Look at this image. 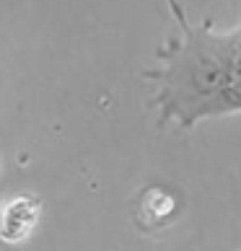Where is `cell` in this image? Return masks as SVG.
<instances>
[{"label": "cell", "mask_w": 241, "mask_h": 251, "mask_svg": "<svg viewBox=\"0 0 241 251\" xmlns=\"http://www.w3.org/2000/svg\"><path fill=\"white\" fill-rule=\"evenodd\" d=\"M177 31L166 36L156 50L159 68L143 73L153 83L148 106L159 114V127H194L208 119L215 96L241 78V50L234 34L218 31L213 21L194 24L187 18L179 0H166Z\"/></svg>", "instance_id": "1"}, {"label": "cell", "mask_w": 241, "mask_h": 251, "mask_svg": "<svg viewBox=\"0 0 241 251\" xmlns=\"http://www.w3.org/2000/svg\"><path fill=\"white\" fill-rule=\"evenodd\" d=\"M184 202L177 189L163 187V184H153L145 187L135 200L133 207V223L140 233H163L169 230L177 218L182 215Z\"/></svg>", "instance_id": "2"}, {"label": "cell", "mask_w": 241, "mask_h": 251, "mask_svg": "<svg viewBox=\"0 0 241 251\" xmlns=\"http://www.w3.org/2000/svg\"><path fill=\"white\" fill-rule=\"evenodd\" d=\"M42 218V197L31 192H18L0 202V241L18 246L29 238Z\"/></svg>", "instance_id": "3"}, {"label": "cell", "mask_w": 241, "mask_h": 251, "mask_svg": "<svg viewBox=\"0 0 241 251\" xmlns=\"http://www.w3.org/2000/svg\"><path fill=\"white\" fill-rule=\"evenodd\" d=\"M231 34H234V42H236V47L241 50V24H239V26H236V29H234V31H231Z\"/></svg>", "instance_id": "4"}]
</instances>
